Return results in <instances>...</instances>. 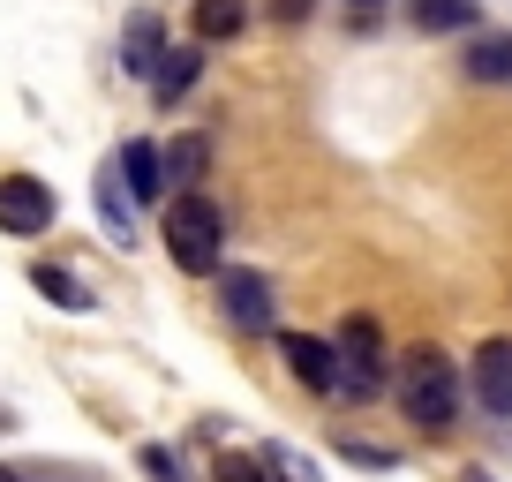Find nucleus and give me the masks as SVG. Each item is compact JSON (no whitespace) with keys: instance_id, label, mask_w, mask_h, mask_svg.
<instances>
[{"instance_id":"f257e3e1","label":"nucleus","mask_w":512,"mask_h":482,"mask_svg":"<svg viewBox=\"0 0 512 482\" xmlns=\"http://www.w3.org/2000/svg\"><path fill=\"white\" fill-rule=\"evenodd\" d=\"M166 257H174L189 279L219 272V257H226V219H219V204H211V196H174V204H166Z\"/></svg>"},{"instance_id":"f03ea898","label":"nucleus","mask_w":512,"mask_h":482,"mask_svg":"<svg viewBox=\"0 0 512 482\" xmlns=\"http://www.w3.org/2000/svg\"><path fill=\"white\" fill-rule=\"evenodd\" d=\"M400 407H407V422L445 430V422L460 415V370H452L437 347H415V354L400 362Z\"/></svg>"},{"instance_id":"7ed1b4c3","label":"nucleus","mask_w":512,"mask_h":482,"mask_svg":"<svg viewBox=\"0 0 512 482\" xmlns=\"http://www.w3.org/2000/svg\"><path fill=\"white\" fill-rule=\"evenodd\" d=\"M332 347H339V385L332 392H347V400H377V392H384V332L369 317H347Z\"/></svg>"},{"instance_id":"20e7f679","label":"nucleus","mask_w":512,"mask_h":482,"mask_svg":"<svg viewBox=\"0 0 512 482\" xmlns=\"http://www.w3.org/2000/svg\"><path fill=\"white\" fill-rule=\"evenodd\" d=\"M53 226V189L38 174H0V234H46Z\"/></svg>"},{"instance_id":"39448f33","label":"nucleus","mask_w":512,"mask_h":482,"mask_svg":"<svg viewBox=\"0 0 512 482\" xmlns=\"http://www.w3.org/2000/svg\"><path fill=\"white\" fill-rule=\"evenodd\" d=\"M219 309L226 324H241V332H272V279L264 272H219Z\"/></svg>"},{"instance_id":"423d86ee","label":"nucleus","mask_w":512,"mask_h":482,"mask_svg":"<svg viewBox=\"0 0 512 482\" xmlns=\"http://www.w3.org/2000/svg\"><path fill=\"white\" fill-rule=\"evenodd\" d=\"M279 354H287L294 385H309V392H332V385H339V347H332V339H317V332H279Z\"/></svg>"},{"instance_id":"0eeeda50","label":"nucleus","mask_w":512,"mask_h":482,"mask_svg":"<svg viewBox=\"0 0 512 482\" xmlns=\"http://www.w3.org/2000/svg\"><path fill=\"white\" fill-rule=\"evenodd\" d=\"M475 400H482V415H512V339H482L475 347Z\"/></svg>"},{"instance_id":"6e6552de","label":"nucleus","mask_w":512,"mask_h":482,"mask_svg":"<svg viewBox=\"0 0 512 482\" xmlns=\"http://www.w3.org/2000/svg\"><path fill=\"white\" fill-rule=\"evenodd\" d=\"M113 181H128V196L159 204V196H166V159H159V144H144V136H136V144L113 159Z\"/></svg>"},{"instance_id":"1a4fd4ad","label":"nucleus","mask_w":512,"mask_h":482,"mask_svg":"<svg viewBox=\"0 0 512 482\" xmlns=\"http://www.w3.org/2000/svg\"><path fill=\"white\" fill-rule=\"evenodd\" d=\"M159 53H166V31H159V16H128V31H121V68L128 76H144L151 83V68H159Z\"/></svg>"},{"instance_id":"9d476101","label":"nucleus","mask_w":512,"mask_h":482,"mask_svg":"<svg viewBox=\"0 0 512 482\" xmlns=\"http://www.w3.org/2000/svg\"><path fill=\"white\" fill-rule=\"evenodd\" d=\"M196 76H204V53H196V46H166V53H159V68H151V91L174 106V98L189 91Z\"/></svg>"},{"instance_id":"9b49d317","label":"nucleus","mask_w":512,"mask_h":482,"mask_svg":"<svg viewBox=\"0 0 512 482\" xmlns=\"http://www.w3.org/2000/svg\"><path fill=\"white\" fill-rule=\"evenodd\" d=\"M241 31H249V0H196V38L204 46H226Z\"/></svg>"},{"instance_id":"f8f14e48","label":"nucleus","mask_w":512,"mask_h":482,"mask_svg":"<svg viewBox=\"0 0 512 482\" xmlns=\"http://www.w3.org/2000/svg\"><path fill=\"white\" fill-rule=\"evenodd\" d=\"M460 68H467V83H512V38L497 31V38H475V46L460 53Z\"/></svg>"},{"instance_id":"ddd939ff","label":"nucleus","mask_w":512,"mask_h":482,"mask_svg":"<svg viewBox=\"0 0 512 482\" xmlns=\"http://www.w3.org/2000/svg\"><path fill=\"white\" fill-rule=\"evenodd\" d=\"M31 287L46 294L53 309H91V287H83L76 272H61V264H38V272H31Z\"/></svg>"},{"instance_id":"4468645a","label":"nucleus","mask_w":512,"mask_h":482,"mask_svg":"<svg viewBox=\"0 0 512 482\" xmlns=\"http://www.w3.org/2000/svg\"><path fill=\"white\" fill-rule=\"evenodd\" d=\"M475 0H415V23L422 31H475Z\"/></svg>"},{"instance_id":"2eb2a0df","label":"nucleus","mask_w":512,"mask_h":482,"mask_svg":"<svg viewBox=\"0 0 512 482\" xmlns=\"http://www.w3.org/2000/svg\"><path fill=\"white\" fill-rule=\"evenodd\" d=\"M272 460H249V452H219V482H264Z\"/></svg>"},{"instance_id":"dca6fc26","label":"nucleus","mask_w":512,"mask_h":482,"mask_svg":"<svg viewBox=\"0 0 512 482\" xmlns=\"http://www.w3.org/2000/svg\"><path fill=\"white\" fill-rule=\"evenodd\" d=\"M159 159H166V181H189L196 166H204V151H196V144H174V151H159Z\"/></svg>"},{"instance_id":"f3484780","label":"nucleus","mask_w":512,"mask_h":482,"mask_svg":"<svg viewBox=\"0 0 512 482\" xmlns=\"http://www.w3.org/2000/svg\"><path fill=\"white\" fill-rule=\"evenodd\" d=\"M339 452H347L354 467H400V452H384V445H362V437H347Z\"/></svg>"},{"instance_id":"a211bd4d","label":"nucleus","mask_w":512,"mask_h":482,"mask_svg":"<svg viewBox=\"0 0 512 482\" xmlns=\"http://www.w3.org/2000/svg\"><path fill=\"white\" fill-rule=\"evenodd\" d=\"M144 475L151 482H181V467H174V452H166V445H144Z\"/></svg>"},{"instance_id":"6ab92c4d","label":"nucleus","mask_w":512,"mask_h":482,"mask_svg":"<svg viewBox=\"0 0 512 482\" xmlns=\"http://www.w3.org/2000/svg\"><path fill=\"white\" fill-rule=\"evenodd\" d=\"M272 16H279V23H302V16H309V0H272Z\"/></svg>"},{"instance_id":"aec40b11","label":"nucleus","mask_w":512,"mask_h":482,"mask_svg":"<svg viewBox=\"0 0 512 482\" xmlns=\"http://www.w3.org/2000/svg\"><path fill=\"white\" fill-rule=\"evenodd\" d=\"M460 482H490V467H467V475H460Z\"/></svg>"},{"instance_id":"412c9836","label":"nucleus","mask_w":512,"mask_h":482,"mask_svg":"<svg viewBox=\"0 0 512 482\" xmlns=\"http://www.w3.org/2000/svg\"><path fill=\"white\" fill-rule=\"evenodd\" d=\"M0 482H23V475H16V467H0Z\"/></svg>"},{"instance_id":"4be33fe9","label":"nucleus","mask_w":512,"mask_h":482,"mask_svg":"<svg viewBox=\"0 0 512 482\" xmlns=\"http://www.w3.org/2000/svg\"><path fill=\"white\" fill-rule=\"evenodd\" d=\"M0 430H8V407H0Z\"/></svg>"},{"instance_id":"5701e85b","label":"nucleus","mask_w":512,"mask_h":482,"mask_svg":"<svg viewBox=\"0 0 512 482\" xmlns=\"http://www.w3.org/2000/svg\"><path fill=\"white\" fill-rule=\"evenodd\" d=\"M362 8H369V0H362Z\"/></svg>"}]
</instances>
